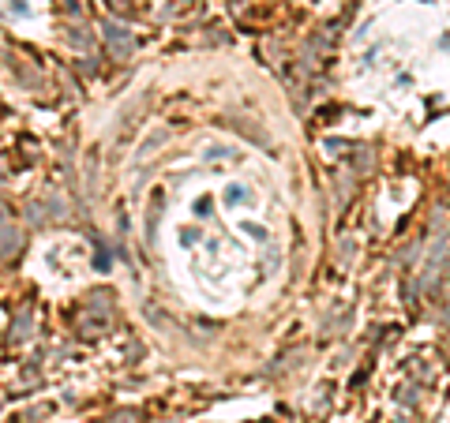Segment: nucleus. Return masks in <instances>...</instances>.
<instances>
[{"instance_id":"nucleus-1","label":"nucleus","mask_w":450,"mask_h":423,"mask_svg":"<svg viewBox=\"0 0 450 423\" xmlns=\"http://www.w3.org/2000/svg\"><path fill=\"white\" fill-rule=\"evenodd\" d=\"M19 247H23L19 225H16V218H11L8 206H0V259H11Z\"/></svg>"},{"instance_id":"nucleus-4","label":"nucleus","mask_w":450,"mask_h":423,"mask_svg":"<svg viewBox=\"0 0 450 423\" xmlns=\"http://www.w3.org/2000/svg\"><path fill=\"white\" fill-rule=\"evenodd\" d=\"M31 329H34V315H31V308H23L19 319L11 322V337H16V341H26V337H31Z\"/></svg>"},{"instance_id":"nucleus-3","label":"nucleus","mask_w":450,"mask_h":423,"mask_svg":"<svg viewBox=\"0 0 450 423\" xmlns=\"http://www.w3.org/2000/svg\"><path fill=\"white\" fill-rule=\"evenodd\" d=\"M105 45H109L116 57H128L131 45H136V38H131L124 26H116V23H105Z\"/></svg>"},{"instance_id":"nucleus-5","label":"nucleus","mask_w":450,"mask_h":423,"mask_svg":"<svg viewBox=\"0 0 450 423\" xmlns=\"http://www.w3.org/2000/svg\"><path fill=\"white\" fill-rule=\"evenodd\" d=\"M446 285H450V262H446Z\"/></svg>"},{"instance_id":"nucleus-2","label":"nucleus","mask_w":450,"mask_h":423,"mask_svg":"<svg viewBox=\"0 0 450 423\" xmlns=\"http://www.w3.org/2000/svg\"><path fill=\"white\" fill-rule=\"evenodd\" d=\"M75 326H79V334H83V337H101L105 326H109V319H105V315H98L94 308H79Z\"/></svg>"}]
</instances>
